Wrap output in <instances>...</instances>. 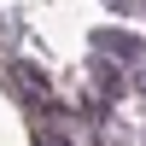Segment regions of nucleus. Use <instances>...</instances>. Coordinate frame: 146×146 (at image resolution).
<instances>
[{"label": "nucleus", "instance_id": "1", "mask_svg": "<svg viewBox=\"0 0 146 146\" xmlns=\"http://www.w3.org/2000/svg\"><path fill=\"white\" fill-rule=\"evenodd\" d=\"M12 82H18V88H29V100H35V105H47V100H53V82H47L41 70L29 64V58H18V64H12Z\"/></svg>", "mask_w": 146, "mask_h": 146}, {"label": "nucleus", "instance_id": "4", "mask_svg": "<svg viewBox=\"0 0 146 146\" xmlns=\"http://www.w3.org/2000/svg\"><path fill=\"white\" fill-rule=\"evenodd\" d=\"M35 146H64V140H58V135H41V140H35Z\"/></svg>", "mask_w": 146, "mask_h": 146}, {"label": "nucleus", "instance_id": "3", "mask_svg": "<svg viewBox=\"0 0 146 146\" xmlns=\"http://www.w3.org/2000/svg\"><path fill=\"white\" fill-rule=\"evenodd\" d=\"M105 53H111V58H140V41H135V35H105Z\"/></svg>", "mask_w": 146, "mask_h": 146}, {"label": "nucleus", "instance_id": "2", "mask_svg": "<svg viewBox=\"0 0 146 146\" xmlns=\"http://www.w3.org/2000/svg\"><path fill=\"white\" fill-rule=\"evenodd\" d=\"M94 82H100V100H105V105L123 94V76H117V64H111V58H94Z\"/></svg>", "mask_w": 146, "mask_h": 146}]
</instances>
